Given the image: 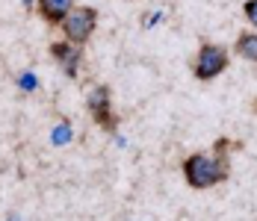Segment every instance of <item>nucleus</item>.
<instances>
[{
    "instance_id": "f257e3e1",
    "label": "nucleus",
    "mask_w": 257,
    "mask_h": 221,
    "mask_svg": "<svg viewBox=\"0 0 257 221\" xmlns=\"http://www.w3.org/2000/svg\"><path fill=\"white\" fill-rule=\"evenodd\" d=\"M183 177L192 189H210L228 180V159L219 153H192L183 162Z\"/></svg>"
},
{
    "instance_id": "f03ea898",
    "label": "nucleus",
    "mask_w": 257,
    "mask_h": 221,
    "mask_svg": "<svg viewBox=\"0 0 257 221\" xmlns=\"http://www.w3.org/2000/svg\"><path fill=\"white\" fill-rule=\"evenodd\" d=\"M59 27H62V33H65L68 42H74V45H86V42L92 39L95 27H98V12H95L92 6H74V9L65 15V21H62Z\"/></svg>"
},
{
    "instance_id": "7ed1b4c3",
    "label": "nucleus",
    "mask_w": 257,
    "mask_h": 221,
    "mask_svg": "<svg viewBox=\"0 0 257 221\" xmlns=\"http://www.w3.org/2000/svg\"><path fill=\"white\" fill-rule=\"evenodd\" d=\"M225 68H228V50L222 45H204L198 50V56H195V65H192L198 80H213Z\"/></svg>"
},
{
    "instance_id": "20e7f679",
    "label": "nucleus",
    "mask_w": 257,
    "mask_h": 221,
    "mask_svg": "<svg viewBox=\"0 0 257 221\" xmlns=\"http://www.w3.org/2000/svg\"><path fill=\"white\" fill-rule=\"evenodd\" d=\"M83 45H74V42H68V39H62V42H53L51 45V59L62 68V71L68 74L71 80L77 77L80 71V59H83Z\"/></svg>"
},
{
    "instance_id": "39448f33",
    "label": "nucleus",
    "mask_w": 257,
    "mask_h": 221,
    "mask_svg": "<svg viewBox=\"0 0 257 221\" xmlns=\"http://www.w3.org/2000/svg\"><path fill=\"white\" fill-rule=\"evenodd\" d=\"M89 109H92V118L101 124V127L115 130V121H112V115H109V89H106V86L92 89V95H89Z\"/></svg>"
},
{
    "instance_id": "423d86ee",
    "label": "nucleus",
    "mask_w": 257,
    "mask_h": 221,
    "mask_svg": "<svg viewBox=\"0 0 257 221\" xmlns=\"http://www.w3.org/2000/svg\"><path fill=\"white\" fill-rule=\"evenodd\" d=\"M74 3L77 0H36V9L48 24H62L65 15L74 9Z\"/></svg>"
},
{
    "instance_id": "0eeeda50",
    "label": "nucleus",
    "mask_w": 257,
    "mask_h": 221,
    "mask_svg": "<svg viewBox=\"0 0 257 221\" xmlns=\"http://www.w3.org/2000/svg\"><path fill=\"white\" fill-rule=\"evenodd\" d=\"M236 53L248 62H257V33H242L236 39Z\"/></svg>"
},
{
    "instance_id": "6e6552de",
    "label": "nucleus",
    "mask_w": 257,
    "mask_h": 221,
    "mask_svg": "<svg viewBox=\"0 0 257 221\" xmlns=\"http://www.w3.org/2000/svg\"><path fill=\"white\" fill-rule=\"evenodd\" d=\"M53 145H65V142H71V124L68 121H59L53 127V136H51Z\"/></svg>"
},
{
    "instance_id": "1a4fd4ad",
    "label": "nucleus",
    "mask_w": 257,
    "mask_h": 221,
    "mask_svg": "<svg viewBox=\"0 0 257 221\" xmlns=\"http://www.w3.org/2000/svg\"><path fill=\"white\" fill-rule=\"evenodd\" d=\"M18 86H21L24 92H36V86H39V80H36V74L24 71L21 77H18Z\"/></svg>"
},
{
    "instance_id": "9d476101",
    "label": "nucleus",
    "mask_w": 257,
    "mask_h": 221,
    "mask_svg": "<svg viewBox=\"0 0 257 221\" xmlns=\"http://www.w3.org/2000/svg\"><path fill=\"white\" fill-rule=\"evenodd\" d=\"M245 18H248L251 27H257V0H248L245 3Z\"/></svg>"
}]
</instances>
